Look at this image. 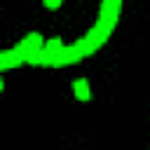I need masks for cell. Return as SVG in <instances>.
<instances>
[{"label": "cell", "instance_id": "3957f363", "mask_svg": "<svg viewBox=\"0 0 150 150\" xmlns=\"http://www.w3.org/2000/svg\"><path fill=\"white\" fill-rule=\"evenodd\" d=\"M19 63H23V59H21V54H19L16 49H5V52H0V68H2V70L16 68Z\"/></svg>", "mask_w": 150, "mask_h": 150}, {"label": "cell", "instance_id": "5b68a950", "mask_svg": "<svg viewBox=\"0 0 150 150\" xmlns=\"http://www.w3.org/2000/svg\"><path fill=\"white\" fill-rule=\"evenodd\" d=\"M73 94H75L80 101H87V98H89V82H87L84 77L75 80V82H73Z\"/></svg>", "mask_w": 150, "mask_h": 150}, {"label": "cell", "instance_id": "277c9868", "mask_svg": "<svg viewBox=\"0 0 150 150\" xmlns=\"http://www.w3.org/2000/svg\"><path fill=\"white\" fill-rule=\"evenodd\" d=\"M120 7H122L120 0H105V2L101 5V19H115V21H117Z\"/></svg>", "mask_w": 150, "mask_h": 150}, {"label": "cell", "instance_id": "6da1fadb", "mask_svg": "<svg viewBox=\"0 0 150 150\" xmlns=\"http://www.w3.org/2000/svg\"><path fill=\"white\" fill-rule=\"evenodd\" d=\"M45 47V40H42V35L40 33H28L14 49L21 54V59L23 61H28V63H33V66H38V54H40V49Z\"/></svg>", "mask_w": 150, "mask_h": 150}, {"label": "cell", "instance_id": "7a4b0ae2", "mask_svg": "<svg viewBox=\"0 0 150 150\" xmlns=\"http://www.w3.org/2000/svg\"><path fill=\"white\" fill-rule=\"evenodd\" d=\"M80 59H82L80 49H77L75 45H70V47H63V49L56 54L54 66H68V63H75V61H80Z\"/></svg>", "mask_w": 150, "mask_h": 150}, {"label": "cell", "instance_id": "8992f818", "mask_svg": "<svg viewBox=\"0 0 150 150\" xmlns=\"http://www.w3.org/2000/svg\"><path fill=\"white\" fill-rule=\"evenodd\" d=\"M45 5H47V7H59L61 0H45Z\"/></svg>", "mask_w": 150, "mask_h": 150}]
</instances>
